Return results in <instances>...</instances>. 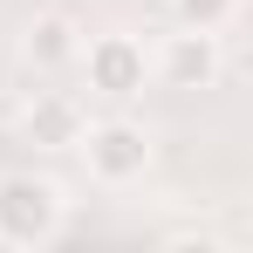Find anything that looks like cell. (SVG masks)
<instances>
[{"label": "cell", "mask_w": 253, "mask_h": 253, "mask_svg": "<svg viewBox=\"0 0 253 253\" xmlns=\"http://www.w3.org/2000/svg\"><path fill=\"white\" fill-rule=\"evenodd\" d=\"M83 62H89V83L103 89V96H117V103H130V96H144V48L130 42V35H103V42H89L83 48Z\"/></svg>", "instance_id": "3957f363"}, {"label": "cell", "mask_w": 253, "mask_h": 253, "mask_svg": "<svg viewBox=\"0 0 253 253\" xmlns=\"http://www.w3.org/2000/svg\"><path fill=\"white\" fill-rule=\"evenodd\" d=\"M165 76H171L178 89H206L212 76H219V35H212V28H185V35H171Z\"/></svg>", "instance_id": "277c9868"}, {"label": "cell", "mask_w": 253, "mask_h": 253, "mask_svg": "<svg viewBox=\"0 0 253 253\" xmlns=\"http://www.w3.org/2000/svg\"><path fill=\"white\" fill-rule=\"evenodd\" d=\"M178 14H185V28H212L219 35V21L233 14V0H178Z\"/></svg>", "instance_id": "52a82bcc"}, {"label": "cell", "mask_w": 253, "mask_h": 253, "mask_svg": "<svg viewBox=\"0 0 253 253\" xmlns=\"http://www.w3.org/2000/svg\"><path fill=\"white\" fill-rule=\"evenodd\" d=\"M83 144H89V171H96L103 185H130V178H144V165H151V137L137 124H117V117L96 124Z\"/></svg>", "instance_id": "7a4b0ae2"}, {"label": "cell", "mask_w": 253, "mask_h": 253, "mask_svg": "<svg viewBox=\"0 0 253 253\" xmlns=\"http://www.w3.org/2000/svg\"><path fill=\"white\" fill-rule=\"evenodd\" d=\"M62 233V192L48 178H0V247H48Z\"/></svg>", "instance_id": "6da1fadb"}, {"label": "cell", "mask_w": 253, "mask_h": 253, "mask_svg": "<svg viewBox=\"0 0 253 253\" xmlns=\"http://www.w3.org/2000/svg\"><path fill=\"white\" fill-rule=\"evenodd\" d=\"M83 42H76V28L62 21V14H48L35 21V35H28V62H42V69H62V62H76Z\"/></svg>", "instance_id": "8992f818"}, {"label": "cell", "mask_w": 253, "mask_h": 253, "mask_svg": "<svg viewBox=\"0 0 253 253\" xmlns=\"http://www.w3.org/2000/svg\"><path fill=\"white\" fill-rule=\"evenodd\" d=\"M28 137H35V144H48V151L83 144V117H76V103H69V96H42V103L28 110Z\"/></svg>", "instance_id": "5b68a950"}]
</instances>
